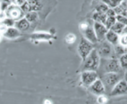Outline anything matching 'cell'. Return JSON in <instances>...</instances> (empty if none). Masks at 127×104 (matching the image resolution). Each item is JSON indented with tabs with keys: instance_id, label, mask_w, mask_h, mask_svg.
<instances>
[{
	"instance_id": "cell-6",
	"label": "cell",
	"mask_w": 127,
	"mask_h": 104,
	"mask_svg": "<svg viewBox=\"0 0 127 104\" xmlns=\"http://www.w3.org/2000/svg\"><path fill=\"white\" fill-rule=\"evenodd\" d=\"M23 14V11L21 8L16 7V6H9L7 9V17L12 19H20Z\"/></svg>"
},
{
	"instance_id": "cell-27",
	"label": "cell",
	"mask_w": 127,
	"mask_h": 104,
	"mask_svg": "<svg viewBox=\"0 0 127 104\" xmlns=\"http://www.w3.org/2000/svg\"><path fill=\"white\" fill-rule=\"evenodd\" d=\"M120 42V44L122 46H124V47H127V34H124L119 40Z\"/></svg>"
},
{
	"instance_id": "cell-17",
	"label": "cell",
	"mask_w": 127,
	"mask_h": 104,
	"mask_svg": "<svg viewBox=\"0 0 127 104\" xmlns=\"http://www.w3.org/2000/svg\"><path fill=\"white\" fill-rule=\"evenodd\" d=\"M124 28H125V26H124V24H122L120 22H116V23L110 28V31H112L113 32H115L117 34H120V33H122V32L124 31Z\"/></svg>"
},
{
	"instance_id": "cell-15",
	"label": "cell",
	"mask_w": 127,
	"mask_h": 104,
	"mask_svg": "<svg viewBox=\"0 0 127 104\" xmlns=\"http://www.w3.org/2000/svg\"><path fill=\"white\" fill-rule=\"evenodd\" d=\"M29 6L31 7V11H35L41 9V4L39 2V0H27Z\"/></svg>"
},
{
	"instance_id": "cell-1",
	"label": "cell",
	"mask_w": 127,
	"mask_h": 104,
	"mask_svg": "<svg viewBox=\"0 0 127 104\" xmlns=\"http://www.w3.org/2000/svg\"><path fill=\"white\" fill-rule=\"evenodd\" d=\"M99 54L97 51L93 49V51L90 52L85 60H84V65H83V69L85 71H95L98 68L99 66Z\"/></svg>"
},
{
	"instance_id": "cell-28",
	"label": "cell",
	"mask_w": 127,
	"mask_h": 104,
	"mask_svg": "<svg viewBox=\"0 0 127 104\" xmlns=\"http://www.w3.org/2000/svg\"><path fill=\"white\" fill-rule=\"evenodd\" d=\"M75 40H76V37H75V35L73 34H68L67 36H66V42H68V43H73L74 42H75Z\"/></svg>"
},
{
	"instance_id": "cell-13",
	"label": "cell",
	"mask_w": 127,
	"mask_h": 104,
	"mask_svg": "<svg viewBox=\"0 0 127 104\" xmlns=\"http://www.w3.org/2000/svg\"><path fill=\"white\" fill-rule=\"evenodd\" d=\"M15 26L19 31H27L30 28V22L26 18H21L17 22H15Z\"/></svg>"
},
{
	"instance_id": "cell-16",
	"label": "cell",
	"mask_w": 127,
	"mask_h": 104,
	"mask_svg": "<svg viewBox=\"0 0 127 104\" xmlns=\"http://www.w3.org/2000/svg\"><path fill=\"white\" fill-rule=\"evenodd\" d=\"M93 18L95 20V22H98V23H101V24H105L107 19V16L106 14H102V13H95L93 15Z\"/></svg>"
},
{
	"instance_id": "cell-19",
	"label": "cell",
	"mask_w": 127,
	"mask_h": 104,
	"mask_svg": "<svg viewBox=\"0 0 127 104\" xmlns=\"http://www.w3.org/2000/svg\"><path fill=\"white\" fill-rule=\"evenodd\" d=\"M102 1L108 7H117L122 2V0H102Z\"/></svg>"
},
{
	"instance_id": "cell-8",
	"label": "cell",
	"mask_w": 127,
	"mask_h": 104,
	"mask_svg": "<svg viewBox=\"0 0 127 104\" xmlns=\"http://www.w3.org/2000/svg\"><path fill=\"white\" fill-rule=\"evenodd\" d=\"M105 71L107 73H117V72H120V64L118 62V60L112 59L109 60L105 65Z\"/></svg>"
},
{
	"instance_id": "cell-34",
	"label": "cell",
	"mask_w": 127,
	"mask_h": 104,
	"mask_svg": "<svg viewBox=\"0 0 127 104\" xmlns=\"http://www.w3.org/2000/svg\"><path fill=\"white\" fill-rule=\"evenodd\" d=\"M45 104H52V103H51L49 101H45Z\"/></svg>"
},
{
	"instance_id": "cell-11",
	"label": "cell",
	"mask_w": 127,
	"mask_h": 104,
	"mask_svg": "<svg viewBox=\"0 0 127 104\" xmlns=\"http://www.w3.org/2000/svg\"><path fill=\"white\" fill-rule=\"evenodd\" d=\"M84 33H85V39H86L87 41H89L90 42L95 43V42H97V38H96V36H95V31H94V29H92L91 27L88 26V27L84 31Z\"/></svg>"
},
{
	"instance_id": "cell-7",
	"label": "cell",
	"mask_w": 127,
	"mask_h": 104,
	"mask_svg": "<svg viewBox=\"0 0 127 104\" xmlns=\"http://www.w3.org/2000/svg\"><path fill=\"white\" fill-rule=\"evenodd\" d=\"M94 31H95V36L97 38V41H103V39L106 37V34L108 32L106 27L101 23H98V22H95Z\"/></svg>"
},
{
	"instance_id": "cell-5",
	"label": "cell",
	"mask_w": 127,
	"mask_h": 104,
	"mask_svg": "<svg viewBox=\"0 0 127 104\" xmlns=\"http://www.w3.org/2000/svg\"><path fill=\"white\" fill-rule=\"evenodd\" d=\"M127 93V83L125 80H121L114 86L110 92V96H119V95H124Z\"/></svg>"
},
{
	"instance_id": "cell-10",
	"label": "cell",
	"mask_w": 127,
	"mask_h": 104,
	"mask_svg": "<svg viewBox=\"0 0 127 104\" xmlns=\"http://www.w3.org/2000/svg\"><path fill=\"white\" fill-rule=\"evenodd\" d=\"M90 91L95 95H101L105 92V86L103 84L102 80L96 79L90 86Z\"/></svg>"
},
{
	"instance_id": "cell-21",
	"label": "cell",
	"mask_w": 127,
	"mask_h": 104,
	"mask_svg": "<svg viewBox=\"0 0 127 104\" xmlns=\"http://www.w3.org/2000/svg\"><path fill=\"white\" fill-rule=\"evenodd\" d=\"M116 23V17H107V19H106V22H105V27L108 29H110L112 27L113 25Z\"/></svg>"
},
{
	"instance_id": "cell-2",
	"label": "cell",
	"mask_w": 127,
	"mask_h": 104,
	"mask_svg": "<svg viewBox=\"0 0 127 104\" xmlns=\"http://www.w3.org/2000/svg\"><path fill=\"white\" fill-rule=\"evenodd\" d=\"M93 51V44L92 42L87 41L85 38H83L78 46V52L83 60H85V58L90 54V52Z\"/></svg>"
},
{
	"instance_id": "cell-20",
	"label": "cell",
	"mask_w": 127,
	"mask_h": 104,
	"mask_svg": "<svg viewBox=\"0 0 127 104\" xmlns=\"http://www.w3.org/2000/svg\"><path fill=\"white\" fill-rule=\"evenodd\" d=\"M95 9H96V12H97V13H102V14H106V12L108 10H109V7L107 6L106 4L100 3V4H98V5L96 6Z\"/></svg>"
},
{
	"instance_id": "cell-4",
	"label": "cell",
	"mask_w": 127,
	"mask_h": 104,
	"mask_svg": "<svg viewBox=\"0 0 127 104\" xmlns=\"http://www.w3.org/2000/svg\"><path fill=\"white\" fill-rule=\"evenodd\" d=\"M97 79V74L95 71H84L82 73V82L85 86H91Z\"/></svg>"
},
{
	"instance_id": "cell-31",
	"label": "cell",
	"mask_w": 127,
	"mask_h": 104,
	"mask_svg": "<svg viewBox=\"0 0 127 104\" xmlns=\"http://www.w3.org/2000/svg\"><path fill=\"white\" fill-rule=\"evenodd\" d=\"M16 1V3H17V5H19V6H22V5H24L26 2H27V0H15Z\"/></svg>"
},
{
	"instance_id": "cell-9",
	"label": "cell",
	"mask_w": 127,
	"mask_h": 104,
	"mask_svg": "<svg viewBox=\"0 0 127 104\" xmlns=\"http://www.w3.org/2000/svg\"><path fill=\"white\" fill-rule=\"evenodd\" d=\"M97 52H98L99 55L104 57V58H109L112 55V49L108 42H103L99 46Z\"/></svg>"
},
{
	"instance_id": "cell-32",
	"label": "cell",
	"mask_w": 127,
	"mask_h": 104,
	"mask_svg": "<svg viewBox=\"0 0 127 104\" xmlns=\"http://www.w3.org/2000/svg\"><path fill=\"white\" fill-rule=\"evenodd\" d=\"M106 101H107V100L105 99V97H104V96H100V97L98 98V102L100 104H103Z\"/></svg>"
},
{
	"instance_id": "cell-14",
	"label": "cell",
	"mask_w": 127,
	"mask_h": 104,
	"mask_svg": "<svg viewBox=\"0 0 127 104\" xmlns=\"http://www.w3.org/2000/svg\"><path fill=\"white\" fill-rule=\"evenodd\" d=\"M106 39L109 43H111V44H113V45H117V43L119 42V40H120L118 34L115 33V32H113L112 31H109L107 32Z\"/></svg>"
},
{
	"instance_id": "cell-30",
	"label": "cell",
	"mask_w": 127,
	"mask_h": 104,
	"mask_svg": "<svg viewBox=\"0 0 127 104\" xmlns=\"http://www.w3.org/2000/svg\"><path fill=\"white\" fill-rule=\"evenodd\" d=\"M115 15H116V13H115V11L113 10V9H109L106 12V16L107 17H115Z\"/></svg>"
},
{
	"instance_id": "cell-26",
	"label": "cell",
	"mask_w": 127,
	"mask_h": 104,
	"mask_svg": "<svg viewBox=\"0 0 127 104\" xmlns=\"http://www.w3.org/2000/svg\"><path fill=\"white\" fill-rule=\"evenodd\" d=\"M116 20L118 22H120L122 24H124V26L126 25L127 26V17H124V16H121V15H118L116 17Z\"/></svg>"
},
{
	"instance_id": "cell-3",
	"label": "cell",
	"mask_w": 127,
	"mask_h": 104,
	"mask_svg": "<svg viewBox=\"0 0 127 104\" xmlns=\"http://www.w3.org/2000/svg\"><path fill=\"white\" fill-rule=\"evenodd\" d=\"M120 81V76L117 73H107L103 76V84L108 88H113Z\"/></svg>"
},
{
	"instance_id": "cell-23",
	"label": "cell",
	"mask_w": 127,
	"mask_h": 104,
	"mask_svg": "<svg viewBox=\"0 0 127 104\" xmlns=\"http://www.w3.org/2000/svg\"><path fill=\"white\" fill-rule=\"evenodd\" d=\"M115 50H116V52L118 54H125V52L127 51V48L126 47H124V46H122V45H118L116 47H115Z\"/></svg>"
},
{
	"instance_id": "cell-25",
	"label": "cell",
	"mask_w": 127,
	"mask_h": 104,
	"mask_svg": "<svg viewBox=\"0 0 127 104\" xmlns=\"http://www.w3.org/2000/svg\"><path fill=\"white\" fill-rule=\"evenodd\" d=\"M2 24L5 25L7 28H10V27H12V26L15 24V22H14V19H12V18H9V17H8V18L4 19Z\"/></svg>"
},
{
	"instance_id": "cell-33",
	"label": "cell",
	"mask_w": 127,
	"mask_h": 104,
	"mask_svg": "<svg viewBox=\"0 0 127 104\" xmlns=\"http://www.w3.org/2000/svg\"><path fill=\"white\" fill-rule=\"evenodd\" d=\"M124 79H125V82L127 83V72L125 73V75H124Z\"/></svg>"
},
{
	"instance_id": "cell-29",
	"label": "cell",
	"mask_w": 127,
	"mask_h": 104,
	"mask_svg": "<svg viewBox=\"0 0 127 104\" xmlns=\"http://www.w3.org/2000/svg\"><path fill=\"white\" fill-rule=\"evenodd\" d=\"M8 7H9V5H8V2H7V1H2V4H1V10L2 11L7 10Z\"/></svg>"
},
{
	"instance_id": "cell-12",
	"label": "cell",
	"mask_w": 127,
	"mask_h": 104,
	"mask_svg": "<svg viewBox=\"0 0 127 104\" xmlns=\"http://www.w3.org/2000/svg\"><path fill=\"white\" fill-rule=\"evenodd\" d=\"M3 35L7 39H15L19 37L21 35V33H20V31L18 29L10 27V28H7L6 31H4Z\"/></svg>"
},
{
	"instance_id": "cell-18",
	"label": "cell",
	"mask_w": 127,
	"mask_h": 104,
	"mask_svg": "<svg viewBox=\"0 0 127 104\" xmlns=\"http://www.w3.org/2000/svg\"><path fill=\"white\" fill-rule=\"evenodd\" d=\"M25 18H26L29 22H34V21L38 18V16H37V13H36L35 11H31V12L26 13Z\"/></svg>"
},
{
	"instance_id": "cell-22",
	"label": "cell",
	"mask_w": 127,
	"mask_h": 104,
	"mask_svg": "<svg viewBox=\"0 0 127 104\" xmlns=\"http://www.w3.org/2000/svg\"><path fill=\"white\" fill-rule=\"evenodd\" d=\"M120 64L121 66L124 68V69H127V53L122 55L120 57Z\"/></svg>"
},
{
	"instance_id": "cell-24",
	"label": "cell",
	"mask_w": 127,
	"mask_h": 104,
	"mask_svg": "<svg viewBox=\"0 0 127 104\" xmlns=\"http://www.w3.org/2000/svg\"><path fill=\"white\" fill-rule=\"evenodd\" d=\"M32 37L33 39H45V40H47V39L51 38L50 35L45 34V33H37V34H33Z\"/></svg>"
}]
</instances>
